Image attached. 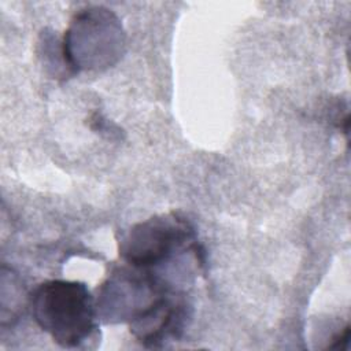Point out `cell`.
I'll return each mask as SVG.
<instances>
[{
  "label": "cell",
  "mask_w": 351,
  "mask_h": 351,
  "mask_svg": "<svg viewBox=\"0 0 351 351\" xmlns=\"http://www.w3.org/2000/svg\"><path fill=\"white\" fill-rule=\"evenodd\" d=\"M30 308L36 324L62 347H78L96 329L95 300L78 281L41 282L30 295Z\"/></svg>",
  "instance_id": "cell-1"
},
{
  "label": "cell",
  "mask_w": 351,
  "mask_h": 351,
  "mask_svg": "<svg viewBox=\"0 0 351 351\" xmlns=\"http://www.w3.org/2000/svg\"><path fill=\"white\" fill-rule=\"evenodd\" d=\"M182 250L199 251V245L191 222L176 213L136 223L119 245V254L126 263L147 270L165 263Z\"/></svg>",
  "instance_id": "cell-2"
},
{
  "label": "cell",
  "mask_w": 351,
  "mask_h": 351,
  "mask_svg": "<svg viewBox=\"0 0 351 351\" xmlns=\"http://www.w3.org/2000/svg\"><path fill=\"white\" fill-rule=\"evenodd\" d=\"M123 44L121 25L114 14L101 7L81 10L74 16L70 29L64 33L62 43V56L64 63L78 70L88 67H100L111 63V58L119 55L118 45Z\"/></svg>",
  "instance_id": "cell-3"
},
{
  "label": "cell",
  "mask_w": 351,
  "mask_h": 351,
  "mask_svg": "<svg viewBox=\"0 0 351 351\" xmlns=\"http://www.w3.org/2000/svg\"><path fill=\"white\" fill-rule=\"evenodd\" d=\"M189 318L184 295L166 287L130 319L132 335L145 347H160L167 339H178Z\"/></svg>",
  "instance_id": "cell-4"
}]
</instances>
